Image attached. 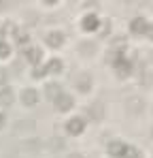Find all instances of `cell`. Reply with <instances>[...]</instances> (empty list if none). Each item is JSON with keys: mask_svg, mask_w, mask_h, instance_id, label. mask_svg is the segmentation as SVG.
I'll use <instances>...</instances> for the list:
<instances>
[{"mask_svg": "<svg viewBox=\"0 0 153 158\" xmlns=\"http://www.w3.org/2000/svg\"><path fill=\"white\" fill-rule=\"evenodd\" d=\"M43 75H45L43 69H36V71H34V77H43Z\"/></svg>", "mask_w": 153, "mask_h": 158, "instance_id": "cell-19", "label": "cell"}, {"mask_svg": "<svg viewBox=\"0 0 153 158\" xmlns=\"http://www.w3.org/2000/svg\"><path fill=\"white\" fill-rule=\"evenodd\" d=\"M47 43H49L51 47H60V45L64 43V36H62V32H51L49 36H47Z\"/></svg>", "mask_w": 153, "mask_h": 158, "instance_id": "cell-5", "label": "cell"}, {"mask_svg": "<svg viewBox=\"0 0 153 158\" xmlns=\"http://www.w3.org/2000/svg\"><path fill=\"white\" fill-rule=\"evenodd\" d=\"M128 109H130V113H136V111L143 109V103H140V101H130V107H128Z\"/></svg>", "mask_w": 153, "mask_h": 158, "instance_id": "cell-14", "label": "cell"}, {"mask_svg": "<svg viewBox=\"0 0 153 158\" xmlns=\"http://www.w3.org/2000/svg\"><path fill=\"white\" fill-rule=\"evenodd\" d=\"M147 32H149V39H153V28H147Z\"/></svg>", "mask_w": 153, "mask_h": 158, "instance_id": "cell-20", "label": "cell"}, {"mask_svg": "<svg viewBox=\"0 0 153 158\" xmlns=\"http://www.w3.org/2000/svg\"><path fill=\"white\" fill-rule=\"evenodd\" d=\"M2 124H4V118H2V113H0V128H2Z\"/></svg>", "mask_w": 153, "mask_h": 158, "instance_id": "cell-21", "label": "cell"}, {"mask_svg": "<svg viewBox=\"0 0 153 158\" xmlns=\"http://www.w3.org/2000/svg\"><path fill=\"white\" fill-rule=\"evenodd\" d=\"M60 94H62V92H60V85H57V83H49V85H47V96H49V98H57Z\"/></svg>", "mask_w": 153, "mask_h": 158, "instance_id": "cell-9", "label": "cell"}, {"mask_svg": "<svg viewBox=\"0 0 153 158\" xmlns=\"http://www.w3.org/2000/svg\"><path fill=\"white\" fill-rule=\"evenodd\" d=\"M89 85H92V79H89V77H85V75H83V77L79 79V81H76V88H79L81 92L89 90Z\"/></svg>", "mask_w": 153, "mask_h": 158, "instance_id": "cell-10", "label": "cell"}, {"mask_svg": "<svg viewBox=\"0 0 153 158\" xmlns=\"http://www.w3.org/2000/svg\"><path fill=\"white\" fill-rule=\"evenodd\" d=\"M87 113H89L94 120H100L102 115H104V113H102V105H100V103H94V105L89 107V111H87Z\"/></svg>", "mask_w": 153, "mask_h": 158, "instance_id": "cell-8", "label": "cell"}, {"mask_svg": "<svg viewBox=\"0 0 153 158\" xmlns=\"http://www.w3.org/2000/svg\"><path fill=\"white\" fill-rule=\"evenodd\" d=\"M13 90L11 88H0V103L2 105H13Z\"/></svg>", "mask_w": 153, "mask_h": 158, "instance_id": "cell-4", "label": "cell"}, {"mask_svg": "<svg viewBox=\"0 0 153 158\" xmlns=\"http://www.w3.org/2000/svg\"><path fill=\"white\" fill-rule=\"evenodd\" d=\"M126 154H128L126 158H136V156H138V152H136L134 148H126Z\"/></svg>", "mask_w": 153, "mask_h": 158, "instance_id": "cell-16", "label": "cell"}, {"mask_svg": "<svg viewBox=\"0 0 153 158\" xmlns=\"http://www.w3.org/2000/svg\"><path fill=\"white\" fill-rule=\"evenodd\" d=\"M94 49H96L94 43H89V45H81V52H94Z\"/></svg>", "mask_w": 153, "mask_h": 158, "instance_id": "cell-18", "label": "cell"}, {"mask_svg": "<svg viewBox=\"0 0 153 158\" xmlns=\"http://www.w3.org/2000/svg\"><path fill=\"white\" fill-rule=\"evenodd\" d=\"M60 69H62V62H60V60H51L49 64H47V71H49V73H60ZM47 71H45V73H47Z\"/></svg>", "mask_w": 153, "mask_h": 158, "instance_id": "cell-12", "label": "cell"}, {"mask_svg": "<svg viewBox=\"0 0 153 158\" xmlns=\"http://www.w3.org/2000/svg\"><path fill=\"white\" fill-rule=\"evenodd\" d=\"M108 152H111V156L121 158L124 154H126V145H124V143H119V141H113V143L108 145Z\"/></svg>", "mask_w": 153, "mask_h": 158, "instance_id": "cell-3", "label": "cell"}, {"mask_svg": "<svg viewBox=\"0 0 153 158\" xmlns=\"http://www.w3.org/2000/svg\"><path fill=\"white\" fill-rule=\"evenodd\" d=\"M96 26H98V19H96V15H89V17H85V22H83V28H85V30H94Z\"/></svg>", "mask_w": 153, "mask_h": 158, "instance_id": "cell-11", "label": "cell"}, {"mask_svg": "<svg viewBox=\"0 0 153 158\" xmlns=\"http://www.w3.org/2000/svg\"><path fill=\"white\" fill-rule=\"evenodd\" d=\"M0 81H4V73H2V75H0Z\"/></svg>", "mask_w": 153, "mask_h": 158, "instance_id": "cell-22", "label": "cell"}, {"mask_svg": "<svg viewBox=\"0 0 153 158\" xmlns=\"http://www.w3.org/2000/svg\"><path fill=\"white\" fill-rule=\"evenodd\" d=\"M6 53H9V45L6 43H0V58H4Z\"/></svg>", "mask_w": 153, "mask_h": 158, "instance_id": "cell-17", "label": "cell"}, {"mask_svg": "<svg viewBox=\"0 0 153 158\" xmlns=\"http://www.w3.org/2000/svg\"><path fill=\"white\" fill-rule=\"evenodd\" d=\"M83 126H85V122H83L81 118H75V120H70V122H68V126H66V128H68L70 135H79V132H83Z\"/></svg>", "mask_w": 153, "mask_h": 158, "instance_id": "cell-2", "label": "cell"}, {"mask_svg": "<svg viewBox=\"0 0 153 158\" xmlns=\"http://www.w3.org/2000/svg\"><path fill=\"white\" fill-rule=\"evenodd\" d=\"M22 98H24V105H36L38 103V94L34 90H26Z\"/></svg>", "mask_w": 153, "mask_h": 158, "instance_id": "cell-6", "label": "cell"}, {"mask_svg": "<svg viewBox=\"0 0 153 158\" xmlns=\"http://www.w3.org/2000/svg\"><path fill=\"white\" fill-rule=\"evenodd\" d=\"M132 32H136V34H140V32H147V22H145L143 17L134 19V22H132Z\"/></svg>", "mask_w": 153, "mask_h": 158, "instance_id": "cell-7", "label": "cell"}, {"mask_svg": "<svg viewBox=\"0 0 153 158\" xmlns=\"http://www.w3.org/2000/svg\"><path fill=\"white\" fill-rule=\"evenodd\" d=\"M143 83H145V85H149V83H151V71H149V69H145V71H143Z\"/></svg>", "mask_w": 153, "mask_h": 158, "instance_id": "cell-15", "label": "cell"}, {"mask_svg": "<svg viewBox=\"0 0 153 158\" xmlns=\"http://www.w3.org/2000/svg\"><path fill=\"white\" fill-rule=\"evenodd\" d=\"M28 60L30 62H38L41 60V49H28Z\"/></svg>", "mask_w": 153, "mask_h": 158, "instance_id": "cell-13", "label": "cell"}, {"mask_svg": "<svg viewBox=\"0 0 153 158\" xmlns=\"http://www.w3.org/2000/svg\"><path fill=\"white\" fill-rule=\"evenodd\" d=\"M55 105L60 111H68L70 107H73V96H68V94H60L57 98H55Z\"/></svg>", "mask_w": 153, "mask_h": 158, "instance_id": "cell-1", "label": "cell"}]
</instances>
